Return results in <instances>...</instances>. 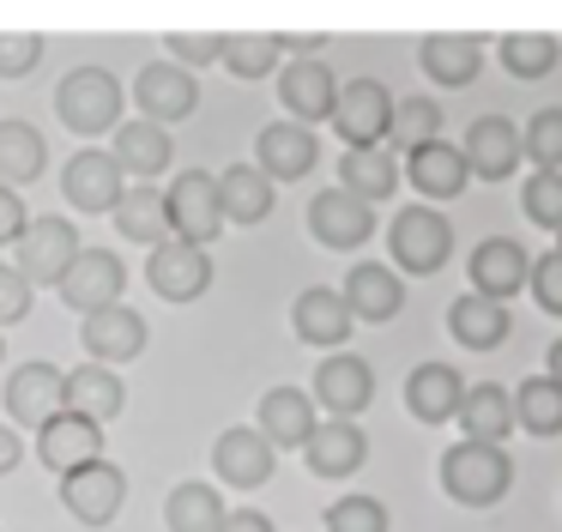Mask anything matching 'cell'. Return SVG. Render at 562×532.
<instances>
[{
  "label": "cell",
  "mask_w": 562,
  "mask_h": 532,
  "mask_svg": "<svg viewBox=\"0 0 562 532\" xmlns=\"http://www.w3.org/2000/svg\"><path fill=\"white\" fill-rule=\"evenodd\" d=\"M122 79H115L110 67H74L61 85H55V115H61L67 133H79V140H98V133L122 128Z\"/></svg>",
  "instance_id": "obj_1"
},
{
  "label": "cell",
  "mask_w": 562,
  "mask_h": 532,
  "mask_svg": "<svg viewBox=\"0 0 562 532\" xmlns=\"http://www.w3.org/2000/svg\"><path fill=\"white\" fill-rule=\"evenodd\" d=\"M441 490L465 508H496L514 490V459L496 442H453L441 454Z\"/></svg>",
  "instance_id": "obj_2"
},
{
  "label": "cell",
  "mask_w": 562,
  "mask_h": 532,
  "mask_svg": "<svg viewBox=\"0 0 562 532\" xmlns=\"http://www.w3.org/2000/svg\"><path fill=\"white\" fill-rule=\"evenodd\" d=\"M387 254H393L400 273L429 278V273H441L448 254H453V224L436 206H400V218L387 224Z\"/></svg>",
  "instance_id": "obj_3"
},
{
  "label": "cell",
  "mask_w": 562,
  "mask_h": 532,
  "mask_svg": "<svg viewBox=\"0 0 562 532\" xmlns=\"http://www.w3.org/2000/svg\"><path fill=\"white\" fill-rule=\"evenodd\" d=\"M79 254H86V242H79L74 218H49V212H37V218H31V230L19 236V248H13V266L43 290V285H61V278L74 273Z\"/></svg>",
  "instance_id": "obj_4"
},
{
  "label": "cell",
  "mask_w": 562,
  "mask_h": 532,
  "mask_svg": "<svg viewBox=\"0 0 562 532\" xmlns=\"http://www.w3.org/2000/svg\"><path fill=\"white\" fill-rule=\"evenodd\" d=\"M164 200H170V224H176V236L194 242V248H212V242H218V230L231 224V218H224L218 176H206V169H182V176H170Z\"/></svg>",
  "instance_id": "obj_5"
},
{
  "label": "cell",
  "mask_w": 562,
  "mask_h": 532,
  "mask_svg": "<svg viewBox=\"0 0 562 532\" xmlns=\"http://www.w3.org/2000/svg\"><path fill=\"white\" fill-rule=\"evenodd\" d=\"M393 91L381 79H351L339 91V109H333V128H339L345 152H369V145L393 140Z\"/></svg>",
  "instance_id": "obj_6"
},
{
  "label": "cell",
  "mask_w": 562,
  "mask_h": 532,
  "mask_svg": "<svg viewBox=\"0 0 562 532\" xmlns=\"http://www.w3.org/2000/svg\"><path fill=\"white\" fill-rule=\"evenodd\" d=\"M0 406H7V418L19 423V430L37 435L43 423H55L67 411V375L55 369V363H19L13 375H7V394H0Z\"/></svg>",
  "instance_id": "obj_7"
},
{
  "label": "cell",
  "mask_w": 562,
  "mask_h": 532,
  "mask_svg": "<svg viewBox=\"0 0 562 532\" xmlns=\"http://www.w3.org/2000/svg\"><path fill=\"white\" fill-rule=\"evenodd\" d=\"M127 188H134V181L122 176V164H115L110 152H98V145H79V152L61 164V193H67V206L86 212V218L115 212Z\"/></svg>",
  "instance_id": "obj_8"
},
{
  "label": "cell",
  "mask_w": 562,
  "mask_h": 532,
  "mask_svg": "<svg viewBox=\"0 0 562 532\" xmlns=\"http://www.w3.org/2000/svg\"><path fill=\"white\" fill-rule=\"evenodd\" d=\"M127 502V472L115 466V459H98V466H79L61 478V508L79 520V527H110L115 514H122Z\"/></svg>",
  "instance_id": "obj_9"
},
{
  "label": "cell",
  "mask_w": 562,
  "mask_h": 532,
  "mask_svg": "<svg viewBox=\"0 0 562 532\" xmlns=\"http://www.w3.org/2000/svg\"><path fill=\"white\" fill-rule=\"evenodd\" d=\"M315 406L339 423H357V411H369L375 399V369H369L357 351H333L327 363H315V381H308Z\"/></svg>",
  "instance_id": "obj_10"
},
{
  "label": "cell",
  "mask_w": 562,
  "mask_h": 532,
  "mask_svg": "<svg viewBox=\"0 0 562 532\" xmlns=\"http://www.w3.org/2000/svg\"><path fill=\"white\" fill-rule=\"evenodd\" d=\"M134 103L146 121H158V128H170V121H188L200 109V79L188 67H176L170 55L164 60H146L134 79Z\"/></svg>",
  "instance_id": "obj_11"
},
{
  "label": "cell",
  "mask_w": 562,
  "mask_h": 532,
  "mask_svg": "<svg viewBox=\"0 0 562 532\" xmlns=\"http://www.w3.org/2000/svg\"><path fill=\"white\" fill-rule=\"evenodd\" d=\"M308 236H315L321 248H339V254L363 248V242L375 236V206L345 193V188H321L315 200H308Z\"/></svg>",
  "instance_id": "obj_12"
},
{
  "label": "cell",
  "mask_w": 562,
  "mask_h": 532,
  "mask_svg": "<svg viewBox=\"0 0 562 532\" xmlns=\"http://www.w3.org/2000/svg\"><path fill=\"white\" fill-rule=\"evenodd\" d=\"M61 302L86 321V314H98V309H115L122 302V290H127V266H122V254H110V248H86L74 261V273L61 278Z\"/></svg>",
  "instance_id": "obj_13"
},
{
  "label": "cell",
  "mask_w": 562,
  "mask_h": 532,
  "mask_svg": "<svg viewBox=\"0 0 562 532\" xmlns=\"http://www.w3.org/2000/svg\"><path fill=\"white\" fill-rule=\"evenodd\" d=\"M146 285L158 290L164 302H194L212 290V254L194 248V242L170 236L164 248L146 254Z\"/></svg>",
  "instance_id": "obj_14"
},
{
  "label": "cell",
  "mask_w": 562,
  "mask_h": 532,
  "mask_svg": "<svg viewBox=\"0 0 562 532\" xmlns=\"http://www.w3.org/2000/svg\"><path fill=\"white\" fill-rule=\"evenodd\" d=\"M272 466H279V447H272L255 423H231V430L212 442V472H218V484H231V490H260V484L272 478Z\"/></svg>",
  "instance_id": "obj_15"
},
{
  "label": "cell",
  "mask_w": 562,
  "mask_h": 532,
  "mask_svg": "<svg viewBox=\"0 0 562 532\" xmlns=\"http://www.w3.org/2000/svg\"><path fill=\"white\" fill-rule=\"evenodd\" d=\"M146 339H151V326H146V314L139 309H127V302H115V309H98V314H86L79 321V345H86V357L91 363H134L139 351H146Z\"/></svg>",
  "instance_id": "obj_16"
},
{
  "label": "cell",
  "mask_w": 562,
  "mask_h": 532,
  "mask_svg": "<svg viewBox=\"0 0 562 532\" xmlns=\"http://www.w3.org/2000/svg\"><path fill=\"white\" fill-rule=\"evenodd\" d=\"M465 273H472L477 297L508 302V297H520V290H532V254H526L514 236H490V242L472 248V266H465Z\"/></svg>",
  "instance_id": "obj_17"
},
{
  "label": "cell",
  "mask_w": 562,
  "mask_h": 532,
  "mask_svg": "<svg viewBox=\"0 0 562 532\" xmlns=\"http://www.w3.org/2000/svg\"><path fill=\"white\" fill-rule=\"evenodd\" d=\"M321 406L315 394H303V387H267L255 406V430L267 435L272 447H308V435L321 430Z\"/></svg>",
  "instance_id": "obj_18"
},
{
  "label": "cell",
  "mask_w": 562,
  "mask_h": 532,
  "mask_svg": "<svg viewBox=\"0 0 562 532\" xmlns=\"http://www.w3.org/2000/svg\"><path fill=\"white\" fill-rule=\"evenodd\" d=\"M339 91L345 85L333 79L327 60H291V67H279V103L291 109V121H303V128H315V121H333V109H339Z\"/></svg>",
  "instance_id": "obj_19"
},
{
  "label": "cell",
  "mask_w": 562,
  "mask_h": 532,
  "mask_svg": "<svg viewBox=\"0 0 562 532\" xmlns=\"http://www.w3.org/2000/svg\"><path fill=\"white\" fill-rule=\"evenodd\" d=\"M465 164H472V176H484V181H508L514 169H520V157H526V133L514 128L508 115H477L472 128H465Z\"/></svg>",
  "instance_id": "obj_20"
},
{
  "label": "cell",
  "mask_w": 562,
  "mask_h": 532,
  "mask_svg": "<svg viewBox=\"0 0 562 532\" xmlns=\"http://www.w3.org/2000/svg\"><path fill=\"white\" fill-rule=\"evenodd\" d=\"M291 326H296V339H303V345H315V351H327V357H333V351L351 339L357 314H351V302H345V290L308 285L303 297L291 302Z\"/></svg>",
  "instance_id": "obj_21"
},
{
  "label": "cell",
  "mask_w": 562,
  "mask_h": 532,
  "mask_svg": "<svg viewBox=\"0 0 562 532\" xmlns=\"http://www.w3.org/2000/svg\"><path fill=\"white\" fill-rule=\"evenodd\" d=\"M255 164L267 169L272 181H303L308 169L321 164L315 128H303V121H267L260 140H255Z\"/></svg>",
  "instance_id": "obj_22"
},
{
  "label": "cell",
  "mask_w": 562,
  "mask_h": 532,
  "mask_svg": "<svg viewBox=\"0 0 562 532\" xmlns=\"http://www.w3.org/2000/svg\"><path fill=\"white\" fill-rule=\"evenodd\" d=\"M37 459L55 472V478H67V472H79V466H98L103 459V423L61 411L55 423L37 430Z\"/></svg>",
  "instance_id": "obj_23"
},
{
  "label": "cell",
  "mask_w": 562,
  "mask_h": 532,
  "mask_svg": "<svg viewBox=\"0 0 562 532\" xmlns=\"http://www.w3.org/2000/svg\"><path fill=\"white\" fill-rule=\"evenodd\" d=\"M460 406H465V381L453 363H417L405 375V411L417 423H460Z\"/></svg>",
  "instance_id": "obj_24"
},
{
  "label": "cell",
  "mask_w": 562,
  "mask_h": 532,
  "mask_svg": "<svg viewBox=\"0 0 562 532\" xmlns=\"http://www.w3.org/2000/svg\"><path fill=\"white\" fill-rule=\"evenodd\" d=\"M405 181L424 193V206H429V200H460L465 181H472V164H465L460 145L436 140V145H417V152H405Z\"/></svg>",
  "instance_id": "obj_25"
},
{
  "label": "cell",
  "mask_w": 562,
  "mask_h": 532,
  "mask_svg": "<svg viewBox=\"0 0 562 532\" xmlns=\"http://www.w3.org/2000/svg\"><path fill=\"white\" fill-rule=\"evenodd\" d=\"M110 157L122 164V176L127 181H158L164 169H170V157H176V145H170V128H158V121H122L115 128V140H110Z\"/></svg>",
  "instance_id": "obj_26"
},
{
  "label": "cell",
  "mask_w": 562,
  "mask_h": 532,
  "mask_svg": "<svg viewBox=\"0 0 562 532\" xmlns=\"http://www.w3.org/2000/svg\"><path fill=\"white\" fill-rule=\"evenodd\" d=\"M417 60H424L429 85H448V91H465V85L484 73V43L465 31H436L417 43Z\"/></svg>",
  "instance_id": "obj_27"
},
{
  "label": "cell",
  "mask_w": 562,
  "mask_h": 532,
  "mask_svg": "<svg viewBox=\"0 0 562 532\" xmlns=\"http://www.w3.org/2000/svg\"><path fill=\"white\" fill-rule=\"evenodd\" d=\"M127 406V381L110 369V363H79L67 369V411L91 423H115Z\"/></svg>",
  "instance_id": "obj_28"
},
{
  "label": "cell",
  "mask_w": 562,
  "mask_h": 532,
  "mask_svg": "<svg viewBox=\"0 0 562 532\" xmlns=\"http://www.w3.org/2000/svg\"><path fill=\"white\" fill-rule=\"evenodd\" d=\"M115 230H122L127 242H139V248H164V242L176 236L170 224V200H164L158 181H134V188L122 193V206H115Z\"/></svg>",
  "instance_id": "obj_29"
},
{
  "label": "cell",
  "mask_w": 562,
  "mask_h": 532,
  "mask_svg": "<svg viewBox=\"0 0 562 532\" xmlns=\"http://www.w3.org/2000/svg\"><path fill=\"white\" fill-rule=\"evenodd\" d=\"M345 302H351V314L357 321H393V314L405 309V285H400V273L393 266H381V261H357L351 273H345Z\"/></svg>",
  "instance_id": "obj_30"
},
{
  "label": "cell",
  "mask_w": 562,
  "mask_h": 532,
  "mask_svg": "<svg viewBox=\"0 0 562 532\" xmlns=\"http://www.w3.org/2000/svg\"><path fill=\"white\" fill-rule=\"evenodd\" d=\"M303 459H308V472H315V478H351V472L369 459V435H363V423H339V418H327L315 435H308Z\"/></svg>",
  "instance_id": "obj_31"
},
{
  "label": "cell",
  "mask_w": 562,
  "mask_h": 532,
  "mask_svg": "<svg viewBox=\"0 0 562 532\" xmlns=\"http://www.w3.org/2000/svg\"><path fill=\"white\" fill-rule=\"evenodd\" d=\"M460 430L465 442H508V430H520V411H514V394L496 381H477L465 387V406H460Z\"/></svg>",
  "instance_id": "obj_32"
},
{
  "label": "cell",
  "mask_w": 562,
  "mask_h": 532,
  "mask_svg": "<svg viewBox=\"0 0 562 532\" xmlns=\"http://www.w3.org/2000/svg\"><path fill=\"white\" fill-rule=\"evenodd\" d=\"M218 193H224V218L231 224H260V218H272L279 181L260 164H231V169H218Z\"/></svg>",
  "instance_id": "obj_33"
},
{
  "label": "cell",
  "mask_w": 562,
  "mask_h": 532,
  "mask_svg": "<svg viewBox=\"0 0 562 532\" xmlns=\"http://www.w3.org/2000/svg\"><path fill=\"white\" fill-rule=\"evenodd\" d=\"M231 508H224L218 484L206 478H182L170 496H164V527L170 532H224Z\"/></svg>",
  "instance_id": "obj_34"
},
{
  "label": "cell",
  "mask_w": 562,
  "mask_h": 532,
  "mask_svg": "<svg viewBox=\"0 0 562 532\" xmlns=\"http://www.w3.org/2000/svg\"><path fill=\"white\" fill-rule=\"evenodd\" d=\"M508 302H490L477 297V290H465V297L448 302V333L460 339L465 351H496L502 339H508Z\"/></svg>",
  "instance_id": "obj_35"
},
{
  "label": "cell",
  "mask_w": 562,
  "mask_h": 532,
  "mask_svg": "<svg viewBox=\"0 0 562 532\" xmlns=\"http://www.w3.org/2000/svg\"><path fill=\"white\" fill-rule=\"evenodd\" d=\"M400 157L387 152V145H369V152H345L339 157V188L345 193H357V200H369V206H381V200H393L400 193Z\"/></svg>",
  "instance_id": "obj_36"
},
{
  "label": "cell",
  "mask_w": 562,
  "mask_h": 532,
  "mask_svg": "<svg viewBox=\"0 0 562 532\" xmlns=\"http://www.w3.org/2000/svg\"><path fill=\"white\" fill-rule=\"evenodd\" d=\"M49 164V140L31 121H0V188H25Z\"/></svg>",
  "instance_id": "obj_37"
},
{
  "label": "cell",
  "mask_w": 562,
  "mask_h": 532,
  "mask_svg": "<svg viewBox=\"0 0 562 532\" xmlns=\"http://www.w3.org/2000/svg\"><path fill=\"white\" fill-rule=\"evenodd\" d=\"M514 411H520V430L538 435V442H557L562 435V387L550 375H532V381L514 387Z\"/></svg>",
  "instance_id": "obj_38"
},
{
  "label": "cell",
  "mask_w": 562,
  "mask_h": 532,
  "mask_svg": "<svg viewBox=\"0 0 562 532\" xmlns=\"http://www.w3.org/2000/svg\"><path fill=\"white\" fill-rule=\"evenodd\" d=\"M496 55H502V67H508L514 79H544V73L557 67L562 43H557V36H544V31H508L496 43Z\"/></svg>",
  "instance_id": "obj_39"
},
{
  "label": "cell",
  "mask_w": 562,
  "mask_h": 532,
  "mask_svg": "<svg viewBox=\"0 0 562 532\" xmlns=\"http://www.w3.org/2000/svg\"><path fill=\"white\" fill-rule=\"evenodd\" d=\"M279 60H284V43L272 31L224 36V67H231L236 79H267V73H279Z\"/></svg>",
  "instance_id": "obj_40"
},
{
  "label": "cell",
  "mask_w": 562,
  "mask_h": 532,
  "mask_svg": "<svg viewBox=\"0 0 562 532\" xmlns=\"http://www.w3.org/2000/svg\"><path fill=\"white\" fill-rule=\"evenodd\" d=\"M441 140V103L436 97H400L393 109V145L400 152H417V145H436Z\"/></svg>",
  "instance_id": "obj_41"
},
{
  "label": "cell",
  "mask_w": 562,
  "mask_h": 532,
  "mask_svg": "<svg viewBox=\"0 0 562 532\" xmlns=\"http://www.w3.org/2000/svg\"><path fill=\"white\" fill-rule=\"evenodd\" d=\"M520 212L532 218L538 230H557L562 236V169H532V176H526Z\"/></svg>",
  "instance_id": "obj_42"
},
{
  "label": "cell",
  "mask_w": 562,
  "mask_h": 532,
  "mask_svg": "<svg viewBox=\"0 0 562 532\" xmlns=\"http://www.w3.org/2000/svg\"><path fill=\"white\" fill-rule=\"evenodd\" d=\"M520 133H526V164L532 169H562V109H538Z\"/></svg>",
  "instance_id": "obj_43"
},
{
  "label": "cell",
  "mask_w": 562,
  "mask_h": 532,
  "mask_svg": "<svg viewBox=\"0 0 562 532\" xmlns=\"http://www.w3.org/2000/svg\"><path fill=\"white\" fill-rule=\"evenodd\" d=\"M327 532H387V508L375 496H339L327 508Z\"/></svg>",
  "instance_id": "obj_44"
},
{
  "label": "cell",
  "mask_w": 562,
  "mask_h": 532,
  "mask_svg": "<svg viewBox=\"0 0 562 532\" xmlns=\"http://www.w3.org/2000/svg\"><path fill=\"white\" fill-rule=\"evenodd\" d=\"M43 60V36L37 31H0V79H25Z\"/></svg>",
  "instance_id": "obj_45"
},
{
  "label": "cell",
  "mask_w": 562,
  "mask_h": 532,
  "mask_svg": "<svg viewBox=\"0 0 562 532\" xmlns=\"http://www.w3.org/2000/svg\"><path fill=\"white\" fill-rule=\"evenodd\" d=\"M164 48H170L176 67H212V60H224V36H194V31H170L164 36Z\"/></svg>",
  "instance_id": "obj_46"
},
{
  "label": "cell",
  "mask_w": 562,
  "mask_h": 532,
  "mask_svg": "<svg viewBox=\"0 0 562 532\" xmlns=\"http://www.w3.org/2000/svg\"><path fill=\"white\" fill-rule=\"evenodd\" d=\"M532 302L550 314V321H562V254H538L532 261Z\"/></svg>",
  "instance_id": "obj_47"
},
{
  "label": "cell",
  "mask_w": 562,
  "mask_h": 532,
  "mask_svg": "<svg viewBox=\"0 0 562 532\" xmlns=\"http://www.w3.org/2000/svg\"><path fill=\"white\" fill-rule=\"evenodd\" d=\"M31 297H37V285H31V278L19 273L13 261H7V266H0V326L25 321V314H31Z\"/></svg>",
  "instance_id": "obj_48"
},
{
  "label": "cell",
  "mask_w": 562,
  "mask_h": 532,
  "mask_svg": "<svg viewBox=\"0 0 562 532\" xmlns=\"http://www.w3.org/2000/svg\"><path fill=\"white\" fill-rule=\"evenodd\" d=\"M31 206H25V193L19 188H0V248H19V236L31 230Z\"/></svg>",
  "instance_id": "obj_49"
},
{
  "label": "cell",
  "mask_w": 562,
  "mask_h": 532,
  "mask_svg": "<svg viewBox=\"0 0 562 532\" xmlns=\"http://www.w3.org/2000/svg\"><path fill=\"white\" fill-rule=\"evenodd\" d=\"M25 459V435H19V423H0V478Z\"/></svg>",
  "instance_id": "obj_50"
},
{
  "label": "cell",
  "mask_w": 562,
  "mask_h": 532,
  "mask_svg": "<svg viewBox=\"0 0 562 532\" xmlns=\"http://www.w3.org/2000/svg\"><path fill=\"white\" fill-rule=\"evenodd\" d=\"M224 532H272V520L260 514V508H231V520H224Z\"/></svg>",
  "instance_id": "obj_51"
},
{
  "label": "cell",
  "mask_w": 562,
  "mask_h": 532,
  "mask_svg": "<svg viewBox=\"0 0 562 532\" xmlns=\"http://www.w3.org/2000/svg\"><path fill=\"white\" fill-rule=\"evenodd\" d=\"M544 375H550V381L562 387V339H557V345H550V369H544Z\"/></svg>",
  "instance_id": "obj_52"
},
{
  "label": "cell",
  "mask_w": 562,
  "mask_h": 532,
  "mask_svg": "<svg viewBox=\"0 0 562 532\" xmlns=\"http://www.w3.org/2000/svg\"><path fill=\"white\" fill-rule=\"evenodd\" d=\"M0 363H7V339H0Z\"/></svg>",
  "instance_id": "obj_53"
},
{
  "label": "cell",
  "mask_w": 562,
  "mask_h": 532,
  "mask_svg": "<svg viewBox=\"0 0 562 532\" xmlns=\"http://www.w3.org/2000/svg\"><path fill=\"white\" fill-rule=\"evenodd\" d=\"M557 254H562V242H557Z\"/></svg>",
  "instance_id": "obj_54"
}]
</instances>
